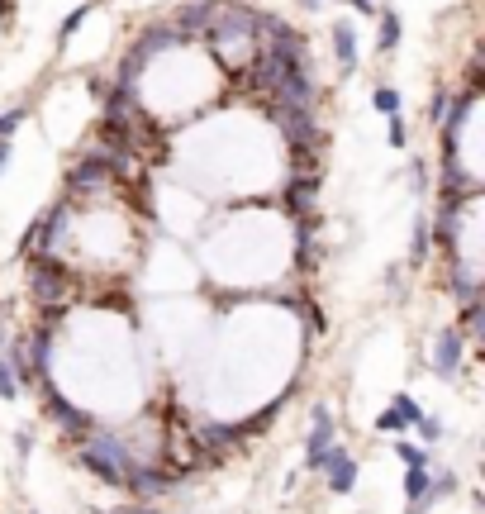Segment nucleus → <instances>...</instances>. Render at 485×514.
Instances as JSON below:
<instances>
[{"label":"nucleus","mask_w":485,"mask_h":514,"mask_svg":"<svg viewBox=\"0 0 485 514\" xmlns=\"http://www.w3.org/2000/svg\"><path fill=\"white\" fill-rule=\"evenodd\" d=\"M428 257H433V234H428V215H419L409 234V267H424Z\"/></svg>","instance_id":"412c9836"},{"label":"nucleus","mask_w":485,"mask_h":514,"mask_svg":"<svg viewBox=\"0 0 485 514\" xmlns=\"http://www.w3.org/2000/svg\"><path fill=\"white\" fill-rule=\"evenodd\" d=\"M400 39H405V24H400V15H395L390 5H381V10H376V53H395V48H400Z\"/></svg>","instance_id":"2eb2a0df"},{"label":"nucleus","mask_w":485,"mask_h":514,"mask_svg":"<svg viewBox=\"0 0 485 514\" xmlns=\"http://www.w3.org/2000/svg\"><path fill=\"white\" fill-rule=\"evenodd\" d=\"M5 343H10V319L0 315V353H5Z\"/></svg>","instance_id":"473e14b6"},{"label":"nucleus","mask_w":485,"mask_h":514,"mask_svg":"<svg viewBox=\"0 0 485 514\" xmlns=\"http://www.w3.org/2000/svg\"><path fill=\"white\" fill-rule=\"evenodd\" d=\"M333 5H352V10H357V15H367V20H376V10H381L376 0H333Z\"/></svg>","instance_id":"c85d7f7f"},{"label":"nucleus","mask_w":485,"mask_h":514,"mask_svg":"<svg viewBox=\"0 0 485 514\" xmlns=\"http://www.w3.org/2000/svg\"><path fill=\"white\" fill-rule=\"evenodd\" d=\"M405 181L414 186V196H428V162H424V158H409Z\"/></svg>","instance_id":"bb28decb"},{"label":"nucleus","mask_w":485,"mask_h":514,"mask_svg":"<svg viewBox=\"0 0 485 514\" xmlns=\"http://www.w3.org/2000/svg\"><path fill=\"white\" fill-rule=\"evenodd\" d=\"M200 43L210 48L224 72H243L257 58V48H262V39H257V10L243 5V0H219Z\"/></svg>","instance_id":"f257e3e1"},{"label":"nucleus","mask_w":485,"mask_h":514,"mask_svg":"<svg viewBox=\"0 0 485 514\" xmlns=\"http://www.w3.org/2000/svg\"><path fill=\"white\" fill-rule=\"evenodd\" d=\"M338 443V415H333L329 400H314L310 405V434H305V472H319L329 448Z\"/></svg>","instance_id":"6e6552de"},{"label":"nucleus","mask_w":485,"mask_h":514,"mask_svg":"<svg viewBox=\"0 0 485 514\" xmlns=\"http://www.w3.org/2000/svg\"><path fill=\"white\" fill-rule=\"evenodd\" d=\"M276 134L286 148H305V153H329V129L319 124V110H295V105H267Z\"/></svg>","instance_id":"20e7f679"},{"label":"nucleus","mask_w":485,"mask_h":514,"mask_svg":"<svg viewBox=\"0 0 485 514\" xmlns=\"http://www.w3.org/2000/svg\"><path fill=\"white\" fill-rule=\"evenodd\" d=\"M428 372L438 381H462L466 372V338L457 334V324L447 319L433 329V348H428Z\"/></svg>","instance_id":"0eeeda50"},{"label":"nucleus","mask_w":485,"mask_h":514,"mask_svg":"<svg viewBox=\"0 0 485 514\" xmlns=\"http://www.w3.org/2000/svg\"><path fill=\"white\" fill-rule=\"evenodd\" d=\"M24 124H29V105H10V110H0V143H10Z\"/></svg>","instance_id":"5701e85b"},{"label":"nucleus","mask_w":485,"mask_h":514,"mask_svg":"<svg viewBox=\"0 0 485 514\" xmlns=\"http://www.w3.org/2000/svg\"><path fill=\"white\" fill-rule=\"evenodd\" d=\"M300 10H324V0H300Z\"/></svg>","instance_id":"72a5a7b5"},{"label":"nucleus","mask_w":485,"mask_h":514,"mask_svg":"<svg viewBox=\"0 0 485 514\" xmlns=\"http://www.w3.org/2000/svg\"><path fill=\"white\" fill-rule=\"evenodd\" d=\"M319 472H324V486H329L333 495H352L357 491V472H362V467H357V457H352L343 443H333Z\"/></svg>","instance_id":"f8f14e48"},{"label":"nucleus","mask_w":485,"mask_h":514,"mask_svg":"<svg viewBox=\"0 0 485 514\" xmlns=\"http://www.w3.org/2000/svg\"><path fill=\"white\" fill-rule=\"evenodd\" d=\"M24 277H29V300H34L39 315H62L67 300L77 296L72 262H58V257H24Z\"/></svg>","instance_id":"7ed1b4c3"},{"label":"nucleus","mask_w":485,"mask_h":514,"mask_svg":"<svg viewBox=\"0 0 485 514\" xmlns=\"http://www.w3.org/2000/svg\"><path fill=\"white\" fill-rule=\"evenodd\" d=\"M0 400H20V386H15V376L5 367V357H0Z\"/></svg>","instance_id":"cd10ccee"},{"label":"nucleus","mask_w":485,"mask_h":514,"mask_svg":"<svg viewBox=\"0 0 485 514\" xmlns=\"http://www.w3.org/2000/svg\"><path fill=\"white\" fill-rule=\"evenodd\" d=\"M181 481H186L181 467H129L119 491L129 495L134 505H157V500H162V495H172Z\"/></svg>","instance_id":"423d86ee"},{"label":"nucleus","mask_w":485,"mask_h":514,"mask_svg":"<svg viewBox=\"0 0 485 514\" xmlns=\"http://www.w3.org/2000/svg\"><path fill=\"white\" fill-rule=\"evenodd\" d=\"M319 191H324V177H291L281 191V210L291 219L319 215Z\"/></svg>","instance_id":"ddd939ff"},{"label":"nucleus","mask_w":485,"mask_h":514,"mask_svg":"<svg viewBox=\"0 0 485 514\" xmlns=\"http://www.w3.org/2000/svg\"><path fill=\"white\" fill-rule=\"evenodd\" d=\"M39 415L48 419V424H53V429H58L67 443H81V438L96 429V419L86 415V410H77V400H67L62 391H53V396L39 400Z\"/></svg>","instance_id":"1a4fd4ad"},{"label":"nucleus","mask_w":485,"mask_h":514,"mask_svg":"<svg viewBox=\"0 0 485 514\" xmlns=\"http://www.w3.org/2000/svg\"><path fill=\"white\" fill-rule=\"evenodd\" d=\"M386 410H395V419L405 424L409 434H414V424L424 419V405H419V400L409 396V391H400V396H390V405H386Z\"/></svg>","instance_id":"4be33fe9"},{"label":"nucleus","mask_w":485,"mask_h":514,"mask_svg":"<svg viewBox=\"0 0 485 514\" xmlns=\"http://www.w3.org/2000/svg\"><path fill=\"white\" fill-rule=\"evenodd\" d=\"M414 434L424 438V443H443L447 429H443V419H438V415H424L419 424H414Z\"/></svg>","instance_id":"a878e982"},{"label":"nucleus","mask_w":485,"mask_h":514,"mask_svg":"<svg viewBox=\"0 0 485 514\" xmlns=\"http://www.w3.org/2000/svg\"><path fill=\"white\" fill-rule=\"evenodd\" d=\"M29 453H34V434H29V429H20V434H15V457L24 462Z\"/></svg>","instance_id":"c756f323"},{"label":"nucleus","mask_w":485,"mask_h":514,"mask_svg":"<svg viewBox=\"0 0 485 514\" xmlns=\"http://www.w3.org/2000/svg\"><path fill=\"white\" fill-rule=\"evenodd\" d=\"M371 105H376V110L390 119V115H400V105H405V100H400V91H395L390 81H381V86L371 91Z\"/></svg>","instance_id":"b1692460"},{"label":"nucleus","mask_w":485,"mask_h":514,"mask_svg":"<svg viewBox=\"0 0 485 514\" xmlns=\"http://www.w3.org/2000/svg\"><path fill=\"white\" fill-rule=\"evenodd\" d=\"M10 158H15V148H10V143H0V177L10 172Z\"/></svg>","instance_id":"2f4dec72"},{"label":"nucleus","mask_w":485,"mask_h":514,"mask_svg":"<svg viewBox=\"0 0 485 514\" xmlns=\"http://www.w3.org/2000/svg\"><path fill=\"white\" fill-rule=\"evenodd\" d=\"M443 291L457 300V305H476V300H485L481 262H443Z\"/></svg>","instance_id":"9d476101"},{"label":"nucleus","mask_w":485,"mask_h":514,"mask_svg":"<svg viewBox=\"0 0 485 514\" xmlns=\"http://www.w3.org/2000/svg\"><path fill=\"white\" fill-rule=\"evenodd\" d=\"M457 96H462V91H452V86H433V96H428V124H433V129H443L447 119H452Z\"/></svg>","instance_id":"dca6fc26"},{"label":"nucleus","mask_w":485,"mask_h":514,"mask_svg":"<svg viewBox=\"0 0 485 514\" xmlns=\"http://www.w3.org/2000/svg\"><path fill=\"white\" fill-rule=\"evenodd\" d=\"M29 514H39V510H29Z\"/></svg>","instance_id":"c9c22d12"},{"label":"nucleus","mask_w":485,"mask_h":514,"mask_svg":"<svg viewBox=\"0 0 485 514\" xmlns=\"http://www.w3.org/2000/svg\"><path fill=\"white\" fill-rule=\"evenodd\" d=\"M96 5H100V0H86V5H77V10H72V15H67V20L58 24V53H67V43L77 39V34H81V24H86L91 15H96Z\"/></svg>","instance_id":"aec40b11"},{"label":"nucleus","mask_w":485,"mask_h":514,"mask_svg":"<svg viewBox=\"0 0 485 514\" xmlns=\"http://www.w3.org/2000/svg\"><path fill=\"white\" fill-rule=\"evenodd\" d=\"M72 462H77L91 481L110 486V491H119V486H124V472H129V453H124L119 429H100V424L81 438V443H72Z\"/></svg>","instance_id":"f03ea898"},{"label":"nucleus","mask_w":485,"mask_h":514,"mask_svg":"<svg viewBox=\"0 0 485 514\" xmlns=\"http://www.w3.org/2000/svg\"><path fill=\"white\" fill-rule=\"evenodd\" d=\"M457 334L466 338V348H471V343H481V338H485V300H476V305H462Z\"/></svg>","instance_id":"6ab92c4d"},{"label":"nucleus","mask_w":485,"mask_h":514,"mask_svg":"<svg viewBox=\"0 0 485 514\" xmlns=\"http://www.w3.org/2000/svg\"><path fill=\"white\" fill-rule=\"evenodd\" d=\"M357 514H367V510H357Z\"/></svg>","instance_id":"e433bc0d"},{"label":"nucleus","mask_w":485,"mask_h":514,"mask_svg":"<svg viewBox=\"0 0 485 514\" xmlns=\"http://www.w3.org/2000/svg\"><path fill=\"white\" fill-rule=\"evenodd\" d=\"M91 514H119V510H91Z\"/></svg>","instance_id":"f704fd0d"},{"label":"nucleus","mask_w":485,"mask_h":514,"mask_svg":"<svg viewBox=\"0 0 485 514\" xmlns=\"http://www.w3.org/2000/svg\"><path fill=\"white\" fill-rule=\"evenodd\" d=\"M390 453L400 457V467L414 472V467H433V457H428L424 443H414V438H390Z\"/></svg>","instance_id":"a211bd4d"},{"label":"nucleus","mask_w":485,"mask_h":514,"mask_svg":"<svg viewBox=\"0 0 485 514\" xmlns=\"http://www.w3.org/2000/svg\"><path fill=\"white\" fill-rule=\"evenodd\" d=\"M457 491H462V476L452 467H428V505H438V500H447Z\"/></svg>","instance_id":"f3484780"},{"label":"nucleus","mask_w":485,"mask_h":514,"mask_svg":"<svg viewBox=\"0 0 485 514\" xmlns=\"http://www.w3.org/2000/svg\"><path fill=\"white\" fill-rule=\"evenodd\" d=\"M333 62H338V77H352L357 62H362V43H357V24L348 15L333 20Z\"/></svg>","instance_id":"4468645a"},{"label":"nucleus","mask_w":485,"mask_h":514,"mask_svg":"<svg viewBox=\"0 0 485 514\" xmlns=\"http://www.w3.org/2000/svg\"><path fill=\"white\" fill-rule=\"evenodd\" d=\"M115 186H119V172H110L100 158L86 153V158H77L72 167H67V177H62V196L81 210L86 200H100L105 191H115Z\"/></svg>","instance_id":"39448f33"},{"label":"nucleus","mask_w":485,"mask_h":514,"mask_svg":"<svg viewBox=\"0 0 485 514\" xmlns=\"http://www.w3.org/2000/svg\"><path fill=\"white\" fill-rule=\"evenodd\" d=\"M214 5H219V0H181L172 15H167V24L176 29V39H181V43H200V39H205Z\"/></svg>","instance_id":"9b49d317"},{"label":"nucleus","mask_w":485,"mask_h":514,"mask_svg":"<svg viewBox=\"0 0 485 514\" xmlns=\"http://www.w3.org/2000/svg\"><path fill=\"white\" fill-rule=\"evenodd\" d=\"M119 514H167V510H157V505H134V500H129Z\"/></svg>","instance_id":"7c9ffc66"},{"label":"nucleus","mask_w":485,"mask_h":514,"mask_svg":"<svg viewBox=\"0 0 485 514\" xmlns=\"http://www.w3.org/2000/svg\"><path fill=\"white\" fill-rule=\"evenodd\" d=\"M386 143L395 148V153H405V148H409V124H405V115H390L386 119Z\"/></svg>","instance_id":"393cba45"}]
</instances>
